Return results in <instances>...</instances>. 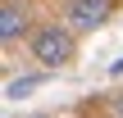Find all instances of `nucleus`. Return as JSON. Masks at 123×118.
<instances>
[{
  "label": "nucleus",
  "mask_w": 123,
  "mask_h": 118,
  "mask_svg": "<svg viewBox=\"0 0 123 118\" xmlns=\"http://www.w3.org/2000/svg\"><path fill=\"white\" fill-rule=\"evenodd\" d=\"M37 82H41V77H18V82H9L5 91H9V96H23V91H32Z\"/></svg>",
  "instance_id": "nucleus-4"
},
{
  "label": "nucleus",
  "mask_w": 123,
  "mask_h": 118,
  "mask_svg": "<svg viewBox=\"0 0 123 118\" xmlns=\"http://www.w3.org/2000/svg\"><path fill=\"white\" fill-rule=\"evenodd\" d=\"M114 9H119V0H68L64 23L73 32H96V27H105L114 18Z\"/></svg>",
  "instance_id": "nucleus-2"
},
{
  "label": "nucleus",
  "mask_w": 123,
  "mask_h": 118,
  "mask_svg": "<svg viewBox=\"0 0 123 118\" xmlns=\"http://www.w3.org/2000/svg\"><path fill=\"white\" fill-rule=\"evenodd\" d=\"M27 32V9L18 5V0H5L0 5V41L9 45V41H18Z\"/></svg>",
  "instance_id": "nucleus-3"
},
{
  "label": "nucleus",
  "mask_w": 123,
  "mask_h": 118,
  "mask_svg": "<svg viewBox=\"0 0 123 118\" xmlns=\"http://www.w3.org/2000/svg\"><path fill=\"white\" fill-rule=\"evenodd\" d=\"M27 45H32V59H41V68H68L78 55V36L64 23H41Z\"/></svg>",
  "instance_id": "nucleus-1"
}]
</instances>
